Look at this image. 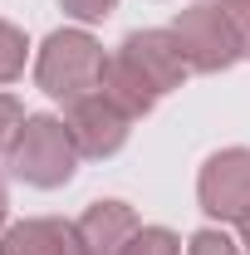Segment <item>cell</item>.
I'll return each instance as SVG.
<instances>
[{"label": "cell", "instance_id": "obj_6", "mask_svg": "<svg viewBox=\"0 0 250 255\" xmlns=\"http://www.w3.org/2000/svg\"><path fill=\"white\" fill-rule=\"evenodd\" d=\"M64 128H69V137H74L79 157H113V152L127 142L132 118H127L113 98L89 94V98H79V103L69 108V123H64Z\"/></svg>", "mask_w": 250, "mask_h": 255}, {"label": "cell", "instance_id": "obj_10", "mask_svg": "<svg viewBox=\"0 0 250 255\" xmlns=\"http://www.w3.org/2000/svg\"><path fill=\"white\" fill-rule=\"evenodd\" d=\"M25 34L15 30V25H5L0 20V84H10V79H20L25 74Z\"/></svg>", "mask_w": 250, "mask_h": 255}, {"label": "cell", "instance_id": "obj_1", "mask_svg": "<svg viewBox=\"0 0 250 255\" xmlns=\"http://www.w3.org/2000/svg\"><path fill=\"white\" fill-rule=\"evenodd\" d=\"M103 44L84 30H54L44 39L39 59H34V79L49 98H59L64 108H74L79 98H89L103 89Z\"/></svg>", "mask_w": 250, "mask_h": 255}, {"label": "cell", "instance_id": "obj_7", "mask_svg": "<svg viewBox=\"0 0 250 255\" xmlns=\"http://www.w3.org/2000/svg\"><path fill=\"white\" fill-rule=\"evenodd\" d=\"M137 211L127 201H94L79 221H74V236L84 255H123V246L137 236Z\"/></svg>", "mask_w": 250, "mask_h": 255}, {"label": "cell", "instance_id": "obj_14", "mask_svg": "<svg viewBox=\"0 0 250 255\" xmlns=\"http://www.w3.org/2000/svg\"><path fill=\"white\" fill-rule=\"evenodd\" d=\"M187 255H241L221 231H196L191 236V246H187Z\"/></svg>", "mask_w": 250, "mask_h": 255}, {"label": "cell", "instance_id": "obj_2", "mask_svg": "<svg viewBox=\"0 0 250 255\" xmlns=\"http://www.w3.org/2000/svg\"><path fill=\"white\" fill-rule=\"evenodd\" d=\"M79 167V147L69 137V128L49 113H34L25 118L15 147H10V172L25 182V187H39V191H54L74 177Z\"/></svg>", "mask_w": 250, "mask_h": 255}, {"label": "cell", "instance_id": "obj_12", "mask_svg": "<svg viewBox=\"0 0 250 255\" xmlns=\"http://www.w3.org/2000/svg\"><path fill=\"white\" fill-rule=\"evenodd\" d=\"M20 128H25V108H20V98L0 94V157H10V147H15Z\"/></svg>", "mask_w": 250, "mask_h": 255}, {"label": "cell", "instance_id": "obj_15", "mask_svg": "<svg viewBox=\"0 0 250 255\" xmlns=\"http://www.w3.org/2000/svg\"><path fill=\"white\" fill-rule=\"evenodd\" d=\"M59 5L74 15V20H103V15H113L118 0H59Z\"/></svg>", "mask_w": 250, "mask_h": 255}, {"label": "cell", "instance_id": "obj_16", "mask_svg": "<svg viewBox=\"0 0 250 255\" xmlns=\"http://www.w3.org/2000/svg\"><path fill=\"white\" fill-rule=\"evenodd\" d=\"M5 211H10V196H5V182H0V226H5Z\"/></svg>", "mask_w": 250, "mask_h": 255}, {"label": "cell", "instance_id": "obj_13", "mask_svg": "<svg viewBox=\"0 0 250 255\" xmlns=\"http://www.w3.org/2000/svg\"><path fill=\"white\" fill-rule=\"evenodd\" d=\"M226 15H231V30H236V44H241V59H250V0H221Z\"/></svg>", "mask_w": 250, "mask_h": 255}, {"label": "cell", "instance_id": "obj_5", "mask_svg": "<svg viewBox=\"0 0 250 255\" xmlns=\"http://www.w3.org/2000/svg\"><path fill=\"white\" fill-rule=\"evenodd\" d=\"M118 59H123L157 98L172 94V89H182V79L191 74V64H187V54H182V44H177L172 30H137V34H127L123 49H118Z\"/></svg>", "mask_w": 250, "mask_h": 255}, {"label": "cell", "instance_id": "obj_17", "mask_svg": "<svg viewBox=\"0 0 250 255\" xmlns=\"http://www.w3.org/2000/svg\"><path fill=\"white\" fill-rule=\"evenodd\" d=\"M241 246H246V251H250V216H246V221H241Z\"/></svg>", "mask_w": 250, "mask_h": 255}, {"label": "cell", "instance_id": "obj_3", "mask_svg": "<svg viewBox=\"0 0 250 255\" xmlns=\"http://www.w3.org/2000/svg\"><path fill=\"white\" fill-rule=\"evenodd\" d=\"M177 44H182V54L196 74H221V69H231V64L241 59V44H236V30H231V15H226V5L221 0H196L187 5L182 15H177Z\"/></svg>", "mask_w": 250, "mask_h": 255}, {"label": "cell", "instance_id": "obj_9", "mask_svg": "<svg viewBox=\"0 0 250 255\" xmlns=\"http://www.w3.org/2000/svg\"><path fill=\"white\" fill-rule=\"evenodd\" d=\"M98 94L113 98L127 118H147V113L157 108V94L137 79V74H132V69H127L123 59H118V54H113V59H108V69H103V89H98Z\"/></svg>", "mask_w": 250, "mask_h": 255}, {"label": "cell", "instance_id": "obj_4", "mask_svg": "<svg viewBox=\"0 0 250 255\" xmlns=\"http://www.w3.org/2000/svg\"><path fill=\"white\" fill-rule=\"evenodd\" d=\"M196 196L201 211L216 221H246L250 216V147H226L216 157H206L201 177H196Z\"/></svg>", "mask_w": 250, "mask_h": 255}, {"label": "cell", "instance_id": "obj_11", "mask_svg": "<svg viewBox=\"0 0 250 255\" xmlns=\"http://www.w3.org/2000/svg\"><path fill=\"white\" fill-rule=\"evenodd\" d=\"M123 255H182V241H177L167 226H142L123 246Z\"/></svg>", "mask_w": 250, "mask_h": 255}, {"label": "cell", "instance_id": "obj_8", "mask_svg": "<svg viewBox=\"0 0 250 255\" xmlns=\"http://www.w3.org/2000/svg\"><path fill=\"white\" fill-rule=\"evenodd\" d=\"M0 255H84L74 226L39 216V221H20L0 236Z\"/></svg>", "mask_w": 250, "mask_h": 255}]
</instances>
